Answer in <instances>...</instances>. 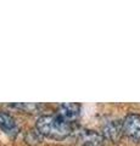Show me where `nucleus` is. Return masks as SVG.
<instances>
[{
  "label": "nucleus",
  "mask_w": 140,
  "mask_h": 146,
  "mask_svg": "<svg viewBox=\"0 0 140 146\" xmlns=\"http://www.w3.org/2000/svg\"><path fill=\"white\" fill-rule=\"evenodd\" d=\"M57 115L70 123H74L78 121L80 116V105L76 102L71 104H61L57 107Z\"/></svg>",
  "instance_id": "5"
},
{
  "label": "nucleus",
  "mask_w": 140,
  "mask_h": 146,
  "mask_svg": "<svg viewBox=\"0 0 140 146\" xmlns=\"http://www.w3.org/2000/svg\"><path fill=\"white\" fill-rule=\"evenodd\" d=\"M44 138V136L39 133V130L37 129V128H33V129H31L29 131H27V134H26V143L28 144V145H38L42 143V139Z\"/></svg>",
  "instance_id": "6"
},
{
  "label": "nucleus",
  "mask_w": 140,
  "mask_h": 146,
  "mask_svg": "<svg viewBox=\"0 0 140 146\" xmlns=\"http://www.w3.org/2000/svg\"><path fill=\"white\" fill-rule=\"evenodd\" d=\"M35 128L45 138L62 140L72 134L74 124L67 122L56 113V115L40 116L37 119V123H35Z\"/></svg>",
  "instance_id": "1"
},
{
  "label": "nucleus",
  "mask_w": 140,
  "mask_h": 146,
  "mask_svg": "<svg viewBox=\"0 0 140 146\" xmlns=\"http://www.w3.org/2000/svg\"><path fill=\"white\" fill-rule=\"evenodd\" d=\"M0 129L10 138H16L20 133V125L10 113L0 111Z\"/></svg>",
  "instance_id": "4"
},
{
  "label": "nucleus",
  "mask_w": 140,
  "mask_h": 146,
  "mask_svg": "<svg viewBox=\"0 0 140 146\" xmlns=\"http://www.w3.org/2000/svg\"><path fill=\"white\" fill-rule=\"evenodd\" d=\"M123 133L134 143H140V115L128 113L123 118Z\"/></svg>",
  "instance_id": "2"
},
{
  "label": "nucleus",
  "mask_w": 140,
  "mask_h": 146,
  "mask_svg": "<svg viewBox=\"0 0 140 146\" xmlns=\"http://www.w3.org/2000/svg\"><path fill=\"white\" fill-rule=\"evenodd\" d=\"M102 144H98V143H84L83 146H101Z\"/></svg>",
  "instance_id": "8"
},
{
  "label": "nucleus",
  "mask_w": 140,
  "mask_h": 146,
  "mask_svg": "<svg viewBox=\"0 0 140 146\" xmlns=\"http://www.w3.org/2000/svg\"><path fill=\"white\" fill-rule=\"evenodd\" d=\"M11 107L25 110L27 112H33L35 108H38V105H35V104H13V105H11Z\"/></svg>",
  "instance_id": "7"
},
{
  "label": "nucleus",
  "mask_w": 140,
  "mask_h": 146,
  "mask_svg": "<svg viewBox=\"0 0 140 146\" xmlns=\"http://www.w3.org/2000/svg\"><path fill=\"white\" fill-rule=\"evenodd\" d=\"M123 134V123L118 119L108 121L101 128V135L104 136V139L111 143H118Z\"/></svg>",
  "instance_id": "3"
}]
</instances>
